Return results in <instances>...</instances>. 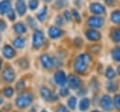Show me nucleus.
Returning a JSON list of instances; mask_svg holds the SVG:
<instances>
[{"instance_id": "16", "label": "nucleus", "mask_w": 120, "mask_h": 112, "mask_svg": "<svg viewBox=\"0 0 120 112\" xmlns=\"http://www.w3.org/2000/svg\"><path fill=\"white\" fill-rule=\"evenodd\" d=\"M16 10L19 13V15L21 16L24 15L26 11V6L24 0H16Z\"/></svg>"}, {"instance_id": "2", "label": "nucleus", "mask_w": 120, "mask_h": 112, "mask_svg": "<svg viewBox=\"0 0 120 112\" xmlns=\"http://www.w3.org/2000/svg\"><path fill=\"white\" fill-rule=\"evenodd\" d=\"M34 100V96L32 93H21L17 96L15 100V104L18 108L22 109L28 107Z\"/></svg>"}, {"instance_id": "11", "label": "nucleus", "mask_w": 120, "mask_h": 112, "mask_svg": "<svg viewBox=\"0 0 120 112\" xmlns=\"http://www.w3.org/2000/svg\"><path fill=\"white\" fill-rule=\"evenodd\" d=\"M54 82L58 85V86H64L66 83H67V75L65 73L64 71H57L55 73H54Z\"/></svg>"}, {"instance_id": "24", "label": "nucleus", "mask_w": 120, "mask_h": 112, "mask_svg": "<svg viewBox=\"0 0 120 112\" xmlns=\"http://www.w3.org/2000/svg\"><path fill=\"white\" fill-rule=\"evenodd\" d=\"M13 27H14V31L19 35L24 34L26 32V27L22 23H17V24H14Z\"/></svg>"}, {"instance_id": "17", "label": "nucleus", "mask_w": 120, "mask_h": 112, "mask_svg": "<svg viewBox=\"0 0 120 112\" xmlns=\"http://www.w3.org/2000/svg\"><path fill=\"white\" fill-rule=\"evenodd\" d=\"M106 88H107V90L110 92V93H116L117 90H118V84L117 82L112 79V80H108V83L106 85Z\"/></svg>"}, {"instance_id": "15", "label": "nucleus", "mask_w": 120, "mask_h": 112, "mask_svg": "<svg viewBox=\"0 0 120 112\" xmlns=\"http://www.w3.org/2000/svg\"><path fill=\"white\" fill-rule=\"evenodd\" d=\"M110 36H111V40H112L115 44L120 45V26L113 27V28L111 30Z\"/></svg>"}, {"instance_id": "28", "label": "nucleus", "mask_w": 120, "mask_h": 112, "mask_svg": "<svg viewBox=\"0 0 120 112\" xmlns=\"http://www.w3.org/2000/svg\"><path fill=\"white\" fill-rule=\"evenodd\" d=\"M76 104H77V99H76V97H74V96L69 97V99L68 100V106L71 110H74L76 108Z\"/></svg>"}, {"instance_id": "5", "label": "nucleus", "mask_w": 120, "mask_h": 112, "mask_svg": "<svg viewBox=\"0 0 120 112\" xmlns=\"http://www.w3.org/2000/svg\"><path fill=\"white\" fill-rule=\"evenodd\" d=\"M16 74L11 66H7L2 72V79L6 83H12L15 80Z\"/></svg>"}, {"instance_id": "10", "label": "nucleus", "mask_w": 120, "mask_h": 112, "mask_svg": "<svg viewBox=\"0 0 120 112\" xmlns=\"http://www.w3.org/2000/svg\"><path fill=\"white\" fill-rule=\"evenodd\" d=\"M2 55L7 59H12L16 56V51L11 45L5 44L2 48Z\"/></svg>"}, {"instance_id": "12", "label": "nucleus", "mask_w": 120, "mask_h": 112, "mask_svg": "<svg viewBox=\"0 0 120 112\" xmlns=\"http://www.w3.org/2000/svg\"><path fill=\"white\" fill-rule=\"evenodd\" d=\"M90 10L97 15H101L106 12L105 7L103 5H101L100 3H92L90 5Z\"/></svg>"}, {"instance_id": "14", "label": "nucleus", "mask_w": 120, "mask_h": 112, "mask_svg": "<svg viewBox=\"0 0 120 112\" xmlns=\"http://www.w3.org/2000/svg\"><path fill=\"white\" fill-rule=\"evenodd\" d=\"M85 35H86V38L92 41H98L101 39V34L95 29H89Z\"/></svg>"}, {"instance_id": "31", "label": "nucleus", "mask_w": 120, "mask_h": 112, "mask_svg": "<svg viewBox=\"0 0 120 112\" xmlns=\"http://www.w3.org/2000/svg\"><path fill=\"white\" fill-rule=\"evenodd\" d=\"M28 6L30 9L35 10L38 6V0H28Z\"/></svg>"}, {"instance_id": "44", "label": "nucleus", "mask_w": 120, "mask_h": 112, "mask_svg": "<svg viewBox=\"0 0 120 112\" xmlns=\"http://www.w3.org/2000/svg\"><path fill=\"white\" fill-rule=\"evenodd\" d=\"M91 112H102V111H100V110H93Z\"/></svg>"}, {"instance_id": "37", "label": "nucleus", "mask_w": 120, "mask_h": 112, "mask_svg": "<svg viewBox=\"0 0 120 112\" xmlns=\"http://www.w3.org/2000/svg\"><path fill=\"white\" fill-rule=\"evenodd\" d=\"M56 112H68V108L65 106V105H59L58 107H57V109H56Z\"/></svg>"}, {"instance_id": "38", "label": "nucleus", "mask_w": 120, "mask_h": 112, "mask_svg": "<svg viewBox=\"0 0 120 112\" xmlns=\"http://www.w3.org/2000/svg\"><path fill=\"white\" fill-rule=\"evenodd\" d=\"M56 24H57L58 25H63L64 22H63V20H62V17H61V16H57V17H56Z\"/></svg>"}, {"instance_id": "36", "label": "nucleus", "mask_w": 120, "mask_h": 112, "mask_svg": "<svg viewBox=\"0 0 120 112\" xmlns=\"http://www.w3.org/2000/svg\"><path fill=\"white\" fill-rule=\"evenodd\" d=\"M64 17H65L66 21H70V20H71V18H72V14H71V12H69V11L66 10V11L64 12Z\"/></svg>"}, {"instance_id": "21", "label": "nucleus", "mask_w": 120, "mask_h": 112, "mask_svg": "<svg viewBox=\"0 0 120 112\" xmlns=\"http://www.w3.org/2000/svg\"><path fill=\"white\" fill-rule=\"evenodd\" d=\"M111 22L120 26V9H115L111 13Z\"/></svg>"}, {"instance_id": "29", "label": "nucleus", "mask_w": 120, "mask_h": 112, "mask_svg": "<svg viewBox=\"0 0 120 112\" xmlns=\"http://www.w3.org/2000/svg\"><path fill=\"white\" fill-rule=\"evenodd\" d=\"M25 88V83H24V80L23 79H21L19 80L17 83H16V86H15V89L18 91V92H22Z\"/></svg>"}, {"instance_id": "41", "label": "nucleus", "mask_w": 120, "mask_h": 112, "mask_svg": "<svg viewBox=\"0 0 120 112\" xmlns=\"http://www.w3.org/2000/svg\"><path fill=\"white\" fill-rule=\"evenodd\" d=\"M28 23H29V24H31V25H35V22H34V19L33 18H30V17H28Z\"/></svg>"}, {"instance_id": "35", "label": "nucleus", "mask_w": 120, "mask_h": 112, "mask_svg": "<svg viewBox=\"0 0 120 112\" xmlns=\"http://www.w3.org/2000/svg\"><path fill=\"white\" fill-rule=\"evenodd\" d=\"M6 28H7V23L3 19H0V33L5 31Z\"/></svg>"}, {"instance_id": "1", "label": "nucleus", "mask_w": 120, "mask_h": 112, "mask_svg": "<svg viewBox=\"0 0 120 112\" xmlns=\"http://www.w3.org/2000/svg\"><path fill=\"white\" fill-rule=\"evenodd\" d=\"M90 61H91V58L88 54L82 53L79 55L74 61V70L78 73H81V74L84 73L88 69Z\"/></svg>"}, {"instance_id": "47", "label": "nucleus", "mask_w": 120, "mask_h": 112, "mask_svg": "<svg viewBox=\"0 0 120 112\" xmlns=\"http://www.w3.org/2000/svg\"><path fill=\"white\" fill-rule=\"evenodd\" d=\"M0 112H2V111H1V110H0Z\"/></svg>"}, {"instance_id": "18", "label": "nucleus", "mask_w": 120, "mask_h": 112, "mask_svg": "<svg viewBox=\"0 0 120 112\" xmlns=\"http://www.w3.org/2000/svg\"><path fill=\"white\" fill-rule=\"evenodd\" d=\"M9 9H11L9 0H3L0 2V14H7Z\"/></svg>"}, {"instance_id": "45", "label": "nucleus", "mask_w": 120, "mask_h": 112, "mask_svg": "<svg viewBox=\"0 0 120 112\" xmlns=\"http://www.w3.org/2000/svg\"><path fill=\"white\" fill-rule=\"evenodd\" d=\"M40 112H48V111H47V110H46V109H42V110H41V111H40Z\"/></svg>"}, {"instance_id": "3", "label": "nucleus", "mask_w": 120, "mask_h": 112, "mask_svg": "<svg viewBox=\"0 0 120 112\" xmlns=\"http://www.w3.org/2000/svg\"><path fill=\"white\" fill-rule=\"evenodd\" d=\"M99 105L101 109L104 110L105 112H112L114 109L112 98L109 94H104L101 96L99 100Z\"/></svg>"}, {"instance_id": "20", "label": "nucleus", "mask_w": 120, "mask_h": 112, "mask_svg": "<svg viewBox=\"0 0 120 112\" xmlns=\"http://www.w3.org/2000/svg\"><path fill=\"white\" fill-rule=\"evenodd\" d=\"M111 57L113 61L120 63V45L113 47L111 51Z\"/></svg>"}, {"instance_id": "43", "label": "nucleus", "mask_w": 120, "mask_h": 112, "mask_svg": "<svg viewBox=\"0 0 120 112\" xmlns=\"http://www.w3.org/2000/svg\"><path fill=\"white\" fill-rule=\"evenodd\" d=\"M2 64H3V61H2V59L0 58V69L2 68Z\"/></svg>"}, {"instance_id": "34", "label": "nucleus", "mask_w": 120, "mask_h": 112, "mask_svg": "<svg viewBox=\"0 0 120 112\" xmlns=\"http://www.w3.org/2000/svg\"><path fill=\"white\" fill-rule=\"evenodd\" d=\"M71 14H72V17H73L77 22H80V21H81V16H80V14H79V12H78L77 10L73 9Z\"/></svg>"}, {"instance_id": "23", "label": "nucleus", "mask_w": 120, "mask_h": 112, "mask_svg": "<svg viewBox=\"0 0 120 112\" xmlns=\"http://www.w3.org/2000/svg\"><path fill=\"white\" fill-rule=\"evenodd\" d=\"M25 45V40L22 37H17L13 40V46L17 49H22Z\"/></svg>"}, {"instance_id": "26", "label": "nucleus", "mask_w": 120, "mask_h": 112, "mask_svg": "<svg viewBox=\"0 0 120 112\" xmlns=\"http://www.w3.org/2000/svg\"><path fill=\"white\" fill-rule=\"evenodd\" d=\"M46 15H47V7H43V8H41V10H40L39 12H38L37 18H38V20H39L40 22H42V21L45 20Z\"/></svg>"}, {"instance_id": "7", "label": "nucleus", "mask_w": 120, "mask_h": 112, "mask_svg": "<svg viewBox=\"0 0 120 112\" xmlns=\"http://www.w3.org/2000/svg\"><path fill=\"white\" fill-rule=\"evenodd\" d=\"M67 83L68 85V88H72V89H79L81 88V85H82L81 79L75 74L68 75L67 78Z\"/></svg>"}, {"instance_id": "39", "label": "nucleus", "mask_w": 120, "mask_h": 112, "mask_svg": "<svg viewBox=\"0 0 120 112\" xmlns=\"http://www.w3.org/2000/svg\"><path fill=\"white\" fill-rule=\"evenodd\" d=\"M105 4L108 5V6H112L114 3H115V0H104Z\"/></svg>"}, {"instance_id": "13", "label": "nucleus", "mask_w": 120, "mask_h": 112, "mask_svg": "<svg viewBox=\"0 0 120 112\" xmlns=\"http://www.w3.org/2000/svg\"><path fill=\"white\" fill-rule=\"evenodd\" d=\"M63 30L57 26H51L48 30V34L51 39H58L63 35Z\"/></svg>"}, {"instance_id": "33", "label": "nucleus", "mask_w": 120, "mask_h": 112, "mask_svg": "<svg viewBox=\"0 0 120 112\" xmlns=\"http://www.w3.org/2000/svg\"><path fill=\"white\" fill-rule=\"evenodd\" d=\"M66 2H67V0H56V3H55V7H56L57 8H63V7L66 5Z\"/></svg>"}, {"instance_id": "19", "label": "nucleus", "mask_w": 120, "mask_h": 112, "mask_svg": "<svg viewBox=\"0 0 120 112\" xmlns=\"http://www.w3.org/2000/svg\"><path fill=\"white\" fill-rule=\"evenodd\" d=\"M105 76L108 80H112L115 79V77L117 76L116 73V70L112 67V66H108L105 70Z\"/></svg>"}, {"instance_id": "6", "label": "nucleus", "mask_w": 120, "mask_h": 112, "mask_svg": "<svg viewBox=\"0 0 120 112\" xmlns=\"http://www.w3.org/2000/svg\"><path fill=\"white\" fill-rule=\"evenodd\" d=\"M32 43H33V47L35 49H38L43 45V43H44V35H43V32L41 30H38V29L35 30V32L33 34Z\"/></svg>"}, {"instance_id": "27", "label": "nucleus", "mask_w": 120, "mask_h": 112, "mask_svg": "<svg viewBox=\"0 0 120 112\" xmlns=\"http://www.w3.org/2000/svg\"><path fill=\"white\" fill-rule=\"evenodd\" d=\"M3 94L5 95V97L7 98H11L14 94V89L13 88L11 87H6L4 89H3Z\"/></svg>"}, {"instance_id": "4", "label": "nucleus", "mask_w": 120, "mask_h": 112, "mask_svg": "<svg viewBox=\"0 0 120 112\" xmlns=\"http://www.w3.org/2000/svg\"><path fill=\"white\" fill-rule=\"evenodd\" d=\"M40 63L42 65L43 68L47 69V70H50L55 66H58V61L55 57H52L47 54H44L40 56Z\"/></svg>"}, {"instance_id": "30", "label": "nucleus", "mask_w": 120, "mask_h": 112, "mask_svg": "<svg viewBox=\"0 0 120 112\" xmlns=\"http://www.w3.org/2000/svg\"><path fill=\"white\" fill-rule=\"evenodd\" d=\"M69 94V89L68 87H65V86H62L60 88H59V95L62 96V97H66Z\"/></svg>"}, {"instance_id": "9", "label": "nucleus", "mask_w": 120, "mask_h": 112, "mask_svg": "<svg viewBox=\"0 0 120 112\" xmlns=\"http://www.w3.org/2000/svg\"><path fill=\"white\" fill-rule=\"evenodd\" d=\"M87 24L89 26L91 27H94V28H100L102 27V25L104 24V19L99 17L98 15V16H92L88 19L87 21Z\"/></svg>"}, {"instance_id": "22", "label": "nucleus", "mask_w": 120, "mask_h": 112, "mask_svg": "<svg viewBox=\"0 0 120 112\" xmlns=\"http://www.w3.org/2000/svg\"><path fill=\"white\" fill-rule=\"evenodd\" d=\"M90 106V100L86 97L82 98L79 103V108L81 111H86Z\"/></svg>"}, {"instance_id": "32", "label": "nucleus", "mask_w": 120, "mask_h": 112, "mask_svg": "<svg viewBox=\"0 0 120 112\" xmlns=\"http://www.w3.org/2000/svg\"><path fill=\"white\" fill-rule=\"evenodd\" d=\"M7 16H8V19L9 20V21H14L15 20V18H16V15H15V11L11 8V9H9V11L7 13Z\"/></svg>"}, {"instance_id": "25", "label": "nucleus", "mask_w": 120, "mask_h": 112, "mask_svg": "<svg viewBox=\"0 0 120 112\" xmlns=\"http://www.w3.org/2000/svg\"><path fill=\"white\" fill-rule=\"evenodd\" d=\"M112 102H113V106L114 109L120 112V93H114L112 97Z\"/></svg>"}, {"instance_id": "40", "label": "nucleus", "mask_w": 120, "mask_h": 112, "mask_svg": "<svg viewBox=\"0 0 120 112\" xmlns=\"http://www.w3.org/2000/svg\"><path fill=\"white\" fill-rule=\"evenodd\" d=\"M116 73H117V76H119L120 77V63H118V65H117V67H116Z\"/></svg>"}, {"instance_id": "8", "label": "nucleus", "mask_w": 120, "mask_h": 112, "mask_svg": "<svg viewBox=\"0 0 120 112\" xmlns=\"http://www.w3.org/2000/svg\"><path fill=\"white\" fill-rule=\"evenodd\" d=\"M40 95L45 101H48V102L57 100V96L53 92H52V90L49 88L44 86L40 88Z\"/></svg>"}, {"instance_id": "42", "label": "nucleus", "mask_w": 120, "mask_h": 112, "mask_svg": "<svg viewBox=\"0 0 120 112\" xmlns=\"http://www.w3.org/2000/svg\"><path fill=\"white\" fill-rule=\"evenodd\" d=\"M4 104V98H3V95L0 93V105Z\"/></svg>"}, {"instance_id": "46", "label": "nucleus", "mask_w": 120, "mask_h": 112, "mask_svg": "<svg viewBox=\"0 0 120 112\" xmlns=\"http://www.w3.org/2000/svg\"><path fill=\"white\" fill-rule=\"evenodd\" d=\"M44 1H46V2H50L51 0H44Z\"/></svg>"}]
</instances>
